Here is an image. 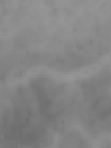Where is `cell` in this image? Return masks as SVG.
Masks as SVG:
<instances>
[{
    "label": "cell",
    "instance_id": "obj_1",
    "mask_svg": "<svg viewBox=\"0 0 111 148\" xmlns=\"http://www.w3.org/2000/svg\"><path fill=\"white\" fill-rule=\"evenodd\" d=\"M83 139L84 138H81L79 135L69 137L66 139L63 138L58 148H88L86 147V143Z\"/></svg>",
    "mask_w": 111,
    "mask_h": 148
}]
</instances>
